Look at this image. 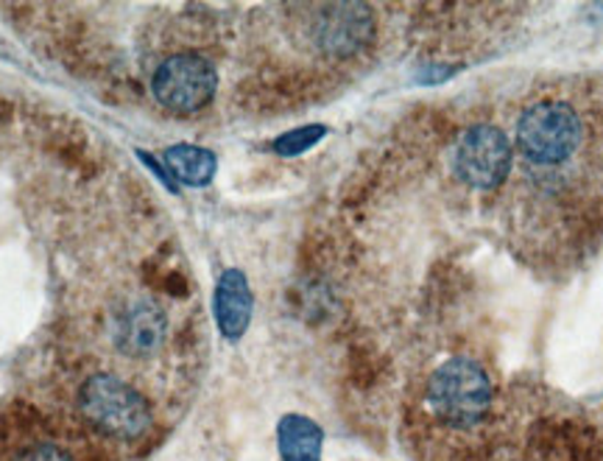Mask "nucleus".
Wrapping results in <instances>:
<instances>
[{
  "instance_id": "f257e3e1",
  "label": "nucleus",
  "mask_w": 603,
  "mask_h": 461,
  "mask_svg": "<svg viewBox=\"0 0 603 461\" xmlns=\"http://www.w3.org/2000/svg\"><path fill=\"white\" fill-rule=\"evenodd\" d=\"M520 154L534 199H547L581 252L603 238V88L545 90L517 118Z\"/></svg>"
},
{
  "instance_id": "f03ea898",
  "label": "nucleus",
  "mask_w": 603,
  "mask_h": 461,
  "mask_svg": "<svg viewBox=\"0 0 603 461\" xmlns=\"http://www.w3.org/2000/svg\"><path fill=\"white\" fill-rule=\"evenodd\" d=\"M495 403L491 378L475 358L455 356L430 374L428 408L439 423L455 430L484 423Z\"/></svg>"
},
{
  "instance_id": "7ed1b4c3",
  "label": "nucleus",
  "mask_w": 603,
  "mask_h": 461,
  "mask_svg": "<svg viewBox=\"0 0 603 461\" xmlns=\"http://www.w3.org/2000/svg\"><path fill=\"white\" fill-rule=\"evenodd\" d=\"M79 408L104 437L135 442L151 428V408L146 397L115 374H93L79 392Z\"/></svg>"
},
{
  "instance_id": "20e7f679",
  "label": "nucleus",
  "mask_w": 603,
  "mask_h": 461,
  "mask_svg": "<svg viewBox=\"0 0 603 461\" xmlns=\"http://www.w3.org/2000/svg\"><path fill=\"white\" fill-rule=\"evenodd\" d=\"M514 169V146L503 129L491 124L469 126L453 151V171L475 191H495Z\"/></svg>"
},
{
  "instance_id": "39448f33",
  "label": "nucleus",
  "mask_w": 603,
  "mask_h": 461,
  "mask_svg": "<svg viewBox=\"0 0 603 461\" xmlns=\"http://www.w3.org/2000/svg\"><path fill=\"white\" fill-rule=\"evenodd\" d=\"M218 90V73L199 54H174L156 68L151 93L165 110L190 115L205 110Z\"/></svg>"
},
{
  "instance_id": "423d86ee",
  "label": "nucleus",
  "mask_w": 603,
  "mask_h": 461,
  "mask_svg": "<svg viewBox=\"0 0 603 461\" xmlns=\"http://www.w3.org/2000/svg\"><path fill=\"white\" fill-rule=\"evenodd\" d=\"M308 39L322 57L349 59L374 37V18L363 3H322L311 7Z\"/></svg>"
},
{
  "instance_id": "0eeeda50",
  "label": "nucleus",
  "mask_w": 603,
  "mask_h": 461,
  "mask_svg": "<svg viewBox=\"0 0 603 461\" xmlns=\"http://www.w3.org/2000/svg\"><path fill=\"white\" fill-rule=\"evenodd\" d=\"M169 319L154 300L129 297L113 313V342L129 358H149L165 342Z\"/></svg>"
},
{
  "instance_id": "6e6552de",
  "label": "nucleus",
  "mask_w": 603,
  "mask_h": 461,
  "mask_svg": "<svg viewBox=\"0 0 603 461\" xmlns=\"http://www.w3.org/2000/svg\"><path fill=\"white\" fill-rule=\"evenodd\" d=\"M252 308H255V297L246 275L241 268H227L224 275L218 277L216 297H212V313H216V324L221 336L237 342L243 333L250 331Z\"/></svg>"
},
{
  "instance_id": "1a4fd4ad",
  "label": "nucleus",
  "mask_w": 603,
  "mask_h": 461,
  "mask_svg": "<svg viewBox=\"0 0 603 461\" xmlns=\"http://www.w3.org/2000/svg\"><path fill=\"white\" fill-rule=\"evenodd\" d=\"M165 162V174L174 176L176 182L187 187H205L210 185L212 176L218 171V160L210 149H201V146L179 143L165 149L162 154Z\"/></svg>"
},
{
  "instance_id": "9d476101",
  "label": "nucleus",
  "mask_w": 603,
  "mask_h": 461,
  "mask_svg": "<svg viewBox=\"0 0 603 461\" xmlns=\"http://www.w3.org/2000/svg\"><path fill=\"white\" fill-rule=\"evenodd\" d=\"M282 461H322L324 430L302 414H288L277 428Z\"/></svg>"
},
{
  "instance_id": "9b49d317",
  "label": "nucleus",
  "mask_w": 603,
  "mask_h": 461,
  "mask_svg": "<svg viewBox=\"0 0 603 461\" xmlns=\"http://www.w3.org/2000/svg\"><path fill=\"white\" fill-rule=\"evenodd\" d=\"M324 135H327V126L322 124L299 126V129L286 131V135H280V138L274 140V154H280V157L305 154V151H311Z\"/></svg>"
},
{
  "instance_id": "f8f14e48",
  "label": "nucleus",
  "mask_w": 603,
  "mask_h": 461,
  "mask_svg": "<svg viewBox=\"0 0 603 461\" xmlns=\"http://www.w3.org/2000/svg\"><path fill=\"white\" fill-rule=\"evenodd\" d=\"M18 461H76V459L70 456V450L62 448V445L43 442L25 450Z\"/></svg>"
}]
</instances>
